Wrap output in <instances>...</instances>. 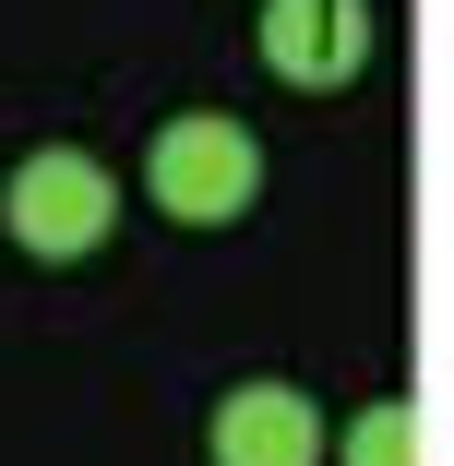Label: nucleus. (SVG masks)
<instances>
[{
  "mask_svg": "<svg viewBox=\"0 0 454 466\" xmlns=\"http://www.w3.org/2000/svg\"><path fill=\"white\" fill-rule=\"evenodd\" d=\"M251 179H263V144H251L239 120H216V108H179V120H156V144H144V192H156V216H179V228L251 216Z\"/></svg>",
  "mask_w": 454,
  "mask_h": 466,
  "instance_id": "f257e3e1",
  "label": "nucleus"
},
{
  "mask_svg": "<svg viewBox=\"0 0 454 466\" xmlns=\"http://www.w3.org/2000/svg\"><path fill=\"white\" fill-rule=\"evenodd\" d=\"M0 228H13L36 263H84V251H108V228H120V179H108L96 156L48 144V156H25V167H13Z\"/></svg>",
  "mask_w": 454,
  "mask_h": 466,
  "instance_id": "f03ea898",
  "label": "nucleus"
},
{
  "mask_svg": "<svg viewBox=\"0 0 454 466\" xmlns=\"http://www.w3.org/2000/svg\"><path fill=\"white\" fill-rule=\"evenodd\" d=\"M263 60H276V84H311V96L358 84L371 72V0H263Z\"/></svg>",
  "mask_w": 454,
  "mask_h": 466,
  "instance_id": "7ed1b4c3",
  "label": "nucleus"
},
{
  "mask_svg": "<svg viewBox=\"0 0 454 466\" xmlns=\"http://www.w3.org/2000/svg\"><path fill=\"white\" fill-rule=\"evenodd\" d=\"M216 466H323V407L299 383H239L216 395Z\"/></svg>",
  "mask_w": 454,
  "mask_h": 466,
  "instance_id": "20e7f679",
  "label": "nucleus"
},
{
  "mask_svg": "<svg viewBox=\"0 0 454 466\" xmlns=\"http://www.w3.org/2000/svg\"><path fill=\"white\" fill-rule=\"evenodd\" d=\"M347 466H419V407H407V395L358 407V419H347Z\"/></svg>",
  "mask_w": 454,
  "mask_h": 466,
  "instance_id": "39448f33",
  "label": "nucleus"
}]
</instances>
